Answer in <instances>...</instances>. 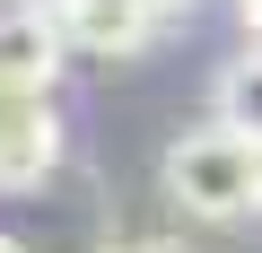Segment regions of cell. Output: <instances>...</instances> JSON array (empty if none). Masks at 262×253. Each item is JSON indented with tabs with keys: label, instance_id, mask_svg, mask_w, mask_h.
<instances>
[{
	"label": "cell",
	"instance_id": "8",
	"mask_svg": "<svg viewBox=\"0 0 262 253\" xmlns=\"http://www.w3.org/2000/svg\"><path fill=\"white\" fill-rule=\"evenodd\" d=\"M9 244H18V236H9V227H0V253H9Z\"/></svg>",
	"mask_w": 262,
	"mask_h": 253
},
{
	"label": "cell",
	"instance_id": "4",
	"mask_svg": "<svg viewBox=\"0 0 262 253\" xmlns=\"http://www.w3.org/2000/svg\"><path fill=\"white\" fill-rule=\"evenodd\" d=\"M61 27H53V9H44V0H35V9H9V0H0V70H9V79H61Z\"/></svg>",
	"mask_w": 262,
	"mask_h": 253
},
{
	"label": "cell",
	"instance_id": "2",
	"mask_svg": "<svg viewBox=\"0 0 262 253\" xmlns=\"http://www.w3.org/2000/svg\"><path fill=\"white\" fill-rule=\"evenodd\" d=\"M53 166H61V105H53V87L0 70V192H44Z\"/></svg>",
	"mask_w": 262,
	"mask_h": 253
},
{
	"label": "cell",
	"instance_id": "7",
	"mask_svg": "<svg viewBox=\"0 0 262 253\" xmlns=\"http://www.w3.org/2000/svg\"><path fill=\"white\" fill-rule=\"evenodd\" d=\"M236 9H245V35H262V0H236Z\"/></svg>",
	"mask_w": 262,
	"mask_h": 253
},
{
	"label": "cell",
	"instance_id": "3",
	"mask_svg": "<svg viewBox=\"0 0 262 253\" xmlns=\"http://www.w3.org/2000/svg\"><path fill=\"white\" fill-rule=\"evenodd\" d=\"M44 9H53L61 44H70V53H96V61L149 53L158 27H166V18H149V9H131V0H44Z\"/></svg>",
	"mask_w": 262,
	"mask_h": 253
},
{
	"label": "cell",
	"instance_id": "1",
	"mask_svg": "<svg viewBox=\"0 0 262 253\" xmlns=\"http://www.w3.org/2000/svg\"><path fill=\"white\" fill-rule=\"evenodd\" d=\"M158 192L175 218L192 227H236L262 210V149L245 131H227V122H201V131H184L158 166Z\"/></svg>",
	"mask_w": 262,
	"mask_h": 253
},
{
	"label": "cell",
	"instance_id": "6",
	"mask_svg": "<svg viewBox=\"0 0 262 253\" xmlns=\"http://www.w3.org/2000/svg\"><path fill=\"white\" fill-rule=\"evenodd\" d=\"M131 9H149V18H184L192 0H131Z\"/></svg>",
	"mask_w": 262,
	"mask_h": 253
},
{
	"label": "cell",
	"instance_id": "5",
	"mask_svg": "<svg viewBox=\"0 0 262 253\" xmlns=\"http://www.w3.org/2000/svg\"><path fill=\"white\" fill-rule=\"evenodd\" d=\"M210 122H227V131H245V140L262 149V35L219 61V79H210Z\"/></svg>",
	"mask_w": 262,
	"mask_h": 253
}]
</instances>
